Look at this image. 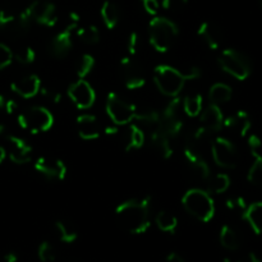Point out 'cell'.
Returning <instances> with one entry per match:
<instances>
[{
	"label": "cell",
	"instance_id": "obj_1",
	"mask_svg": "<svg viewBox=\"0 0 262 262\" xmlns=\"http://www.w3.org/2000/svg\"><path fill=\"white\" fill-rule=\"evenodd\" d=\"M151 199L148 196L128 200L115 209L118 223L130 234H143L150 228Z\"/></svg>",
	"mask_w": 262,
	"mask_h": 262
},
{
	"label": "cell",
	"instance_id": "obj_2",
	"mask_svg": "<svg viewBox=\"0 0 262 262\" xmlns=\"http://www.w3.org/2000/svg\"><path fill=\"white\" fill-rule=\"evenodd\" d=\"M182 205L194 219L207 223L214 217L215 202L210 192L200 188L189 189L182 197Z\"/></svg>",
	"mask_w": 262,
	"mask_h": 262
},
{
	"label": "cell",
	"instance_id": "obj_3",
	"mask_svg": "<svg viewBox=\"0 0 262 262\" xmlns=\"http://www.w3.org/2000/svg\"><path fill=\"white\" fill-rule=\"evenodd\" d=\"M150 42L156 51L166 53L178 37V26L166 17H154L148 25Z\"/></svg>",
	"mask_w": 262,
	"mask_h": 262
},
{
	"label": "cell",
	"instance_id": "obj_4",
	"mask_svg": "<svg viewBox=\"0 0 262 262\" xmlns=\"http://www.w3.org/2000/svg\"><path fill=\"white\" fill-rule=\"evenodd\" d=\"M154 82L163 95L168 97H177L183 90L186 79L181 71L166 64H161L154 72Z\"/></svg>",
	"mask_w": 262,
	"mask_h": 262
},
{
	"label": "cell",
	"instance_id": "obj_5",
	"mask_svg": "<svg viewBox=\"0 0 262 262\" xmlns=\"http://www.w3.org/2000/svg\"><path fill=\"white\" fill-rule=\"evenodd\" d=\"M220 68L228 74L239 81H245L251 76L252 66L247 56L235 49H227L220 54L219 59Z\"/></svg>",
	"mask_w": 262,
	"mask_h": 262
},
{
	"label": "cell",
	"instance_id": "obj_6",
	"mask_svg": "<svg viewBox=\"0 0 262 262\" xmlns=\"http://www.w3.org/2000/svg\"><path fill=\"white\" fill-rule=\"evenodd\" d=\"M18 124L23 129L36 135L50 129L54 124V117L46 107L32 106L18 115Z\"/></svg>",
	"mask_w": 262,
	"mask_h": 262
},
{
	"label": "cell",
	"instance_id": "obj_7",
	"mask_svg": "<svg viewBox=\"0 0 262 262\" xmlns=\"http://www.w3.org/2000/svg\"><path fill=\"white\" fill-rule=\"evenodd\" d=\"M138 107L127 102L115 92H110L106 99V113L115 125L129 124L136 118Z\"/></svg>",
	"mask_w": 262,
	"mask_h": 262
},
{
	"label": "cell",
	"instance_id": "obj_8",
	"mask_svg": "<svg viewBox=\"0 0 262 262\" xmlns=\"http://www.w3.org/2000/svg\"><path fill=\"white\" fill-rule=\"evenodd\" d=\"M212 158L215 164L223 169H234L238 164V152L234 143L228 138H215L211 145Z\"/></svg>",
	"mask_w": 262,
	"mask_h": 262
},
{
	"label": "cell",
	"instance_id": "obj_9",
	"mask_svg": "<svg viewBox=\"0 0 262 262\" xmlns=\"http://www.w3.org/2000/svg\"><path fill=\"white\" fill-rule=\"evenodd\" d=\"M120 76L128 90L142 89L146 83L142 67L130 56H125L120 60Z\"/></svg>",
	"mask_w": 262,
	"mask_h": 262
},
{
	"label": "cell",
	"instance_id": "obj_10",
	"mask_svg": "<svg viewBox=\"0 0 262 262\" xmlns=\"http://www.w3.org/2000/svg\"><path fill=\"white\" fill-rule=\"evenodd\" d=\"M68 96L76 107L79 110H86L94 105L96 100V94L91 84L84 79H77L69 86Z\"/></svg>",
	"mask_w": 262,
	"mask_h": 262
},
{
	"label": "cell",
	"instance_id": "obj_11",
	"mask_svg": "<svg viewBox=\"0 0 262 262\" xmlns=\"http://www.w3.org/2000/svg\"><path fill=\"white\" fill-rule=\"evenodd\" d=\"M31 18L35 22L40 25L53 27L58 22V15H56L55 5L51 3L45 2V0H35L30 7L27 8Z\"/></svg>",
	"mask_w": 262,
	"mask_h": 262
},
{
	"label": "cell",
	"instance_id": "obj_12",
	"mask_svg": "<svg viewBox=\"0 0 262 262\" xmlns=\"http://www.w3.org/2000/svg\"><path fill=\"white\" fill-rule=\"evenodd\" d=\"M35 169L46 178L63 181L67 177V166L60 159L51 156H41L35 161Z\"/></svg>",
	"mask_w": 262,
	"mask_h": 262
},
{
	"label": "cell",
	"instance_id": "obj_13",
	"mask_svg": "<svg viewBox=\"0 0 262 262\" xmlns=\"http://www.w3.org/2000/svg\"><path fill=\"white\" fill-rule=\"evenodd\" d=\"M8 142V152L9 159L14 164H27L31 161L32 156V147L26 142L23 138L17 137L14 135L5 136Z\"/></svg>",
	"mask_w": 262,
	"mask_h": 262
},
{
	"label": "cell",
	"instance_id": "obj_14",
	"mask_svg": "<svg viewBox=\"0 0 262 262\" xmlns=\"http://www.w3.org/2000/svg\"><path fill=\"white\" fill-rule=\"evenodd\" d=\"M184 159L187 161L189 171L192 177L197 181H209L210 178V168L209 164L205 161L200 151L193 148H184Z\"/></svg>",
	"mask_w": 262,
	"mask_h": 262
},
{
	"label": "cell",
	"instance_id": "obj_15",
	"mask_svg": "<svg viewBox=\"0 0 262 262\" xmlns=\"http://www.w3.org/2000/svg\"><path fill=\"white\" fill-rule=\"evenodd\" d=\"M224 125V115L220 110L219 105L210 104L200 114V127L207 133H214L220 130Z\"/></svg>",
	"mask_w": 262,
	"mask_h": 262
},
{
	"label": "cell",
	"instance_id": "obj_16",
	"mask_svg": "<svg viewBox=\"0 0 262 262\" xmlns=\"http://www.w3.org/2000/svg\"><path fill=\"white\" fill-rule=\"evenodd\" d=\"M78 28V25H71L64 28L61 32H59L55 37L53 38L50 43V53L55 58H64L72 49V36L74 31Z\"/></svg>",
	"mask_w": 262,
	"mask_h": 262
},
{
	"label": "cell",
	"instance_id": "obj_17",
	"mask_svg": "<svg viewBox=\"0 0 262 262\" xmlns=\"http://www.w3.org/2000/svg\"><path fill=\"white\" fill-rule=\"evenodd\" d=\"M10 89L18 96L23 97V99H31V97H35L40 92L41 81L36 74H28L23 78L12 82Z\"/></svg>",
	"mask_w": 262,
	"mask_h": 262
},
{
	"label": "cell",
	"instance_id": "obj_18",
	"mask_svg": "<svg viewBox=\"0 0 262 262\" xmlns=\"http://www.w3.org/2000/svg\"><path fill=\"white\" fill-rule=\"evenodd\" d=\"M77 130L82 140L94 141L100 137V128L97 118L91 114H82L77 118Z\"/></svg>",
	"mask_w": 262,
	"mask_h": 262
},
{
	"label": "cell",
	"instance_id": "obj_19",
	"mask_svg": "<svg viewBox=\"0 0 262 262\" xmlns=\"http://www.w3.org/2000/svg\"><path fill=\"white\" fill-rule=\"evenodd\" d=\"M200 37L206 42V45L209 46L212 50H216L222 46L223 43V31L216 23L210 22V20H206V22L202 23L199 27V31H197Z\"/></svg>",
	"mask_w": 262,
	"mask_h": 262
},
{
	"label": "cell",
	"instance_id": "obj_20",
	"mask_svg": "<svg viewBox=\"0 0 262 262\" xmlns=\"http://www.w3.org/2000/svg\"><path fill=\"white\" fill-rule=\"evenodd\" d=\"M251 125H252L251 124V118L245 110H238L237 113L224 119V127L232 132L237 133L241 137H245L247 135L248 130L251 129Z\"/></svg>",
	"mask_w": 262,
	"mask_h": 262
},
{
	"label": "cell",
	"instance_id": "obj_21",
	"mask_svg": "<svg viewBox=\"0 0 262 262\" xmlns=\"http://www.w3.org/2000/svg\"><path fill=\"white\" fill-rule=\"evenodd\" d=\"M171 142H173V140L156 125L155 129L151 133V143L155 147V150L160 154L161 158L169 159L173 155V145H171Z\"/></svg>",
	"mask_w": 262,
	"mask_h": 262
},
{
	"label": "cell",
	"instance_id": "obj_22",
	"mask_svg": "<svg viewBox=\"0 0 262 262\" xmlns=\"http://www.w3.org/2000/svg\"><path fill=\"white\" fill-rule=\"evenodd\" d=\"M243 219L248 223L251 229L257 235L262 234V201H257L246 207L242 215Z\"/></svg>",
	"mask_w": 262,
	"mask_h": 262
},
{
	"label": "cell",
	"instance_id": "obj_23",
	"mask_svg": "<svg viewBox=\"0 0 262 262\" xmlns=\"http://www.w3.org/2000/svg\"><path fill=\"white\" fill-rule=\"evenodd\" d=\"M54 227H55V232L61 242L73 243L78 238V232H77L76 227L68 220H58Z\"/></svg>",
	"mask_w": 262,
	"mask_h": 262
},
{
	"label": "cell",
	"instance_id": "obj_24",
	"mask_svg": "<svg viewBox=\"0 0 262 262\" xmlns=\"http://www.w3.org/2000/svg\"><path fill=\"white\" fill-rule=\"evenodd\" d=\"M232 87L225 83H215L209 91V99L211 104L220 105L229 101L232 99Z\"/></svg>",
	"mask_w": 262,
	"mask_h": 262
},
{
	"label": "cell",
	"instance_id": "obj_25",
	"mask_svg": "<svg viewBox=\"0 0 262 262\" xmlns=\"http://www.w3.org/2000/svg\"><path fill=\"white\" fill-rule=\"evenodd\" d=\"M100 13H101L102 22L106 26V28L113 30V28L117 27L118 22H119V9L114 3L109 2V0L104 2Z\"/></svg>",
	"mask_w": 262,
	"mask_h": 262
},
{
	"label": "cell",
	"instance_id": "obj_26",
	"mask_svg": "<svg viewBox=\"0 0 262 262\" xmlns=\"http://www.w3.org/2000/svg\"><path fill=\"white\" fill-rule=\"evenodd\" d=\"M220 243L227 250L237 251L241 246V238L232 227L224 225L220 230Z\"/></svg>",
	"mask_w": 262,
	"mask_h": 262
},
{
	"label": "cell",
	"instance_id": "obj_27",
	"mask_svg": "<svg viewBox=\"0 0 262 262\" xmlns=\"http://www.w3.org/2000/svg\"><path fill=\"white\" fill-rule=\"evenodd\" d=\"M182 109L188 117H199L202 112V96L200 94L188 95L182 101Z\"/></svg>",
	"mask_w": 262,
	"mask_h": 262
},
{
	"label": "cell",
	"instance_id": "obj_28",
	"mask_svg": "<svg viewBox=\"0 0 262 262\" xmlns=\"http://www.w3.org/2000/svg\"><path fill=\"white\" fill-rule=\"evenodd\" d=\"M156 225L161 232L165 233H174L176 232L177 227H178V219L176 215L170 214L168 211H160L156 215Z\"/></svg>",
	"mask_w": 262,
	"mask_h": 262
},
{
	"label": "cell",
	"instance_id": "obj_29",
	"mask_svg": "<svg viewBox=\"0 0 262 262\" xmlns=\"http://www.w3.org/2000/svg\"><path fill=\"white\" fill-rule=\"evenodd\" d=\"M143 143H145V133H143V130L138 125L132 124L129 128V133H128L125 151L129 152V151L138 150V148L142 147Z\"/></svg>",
	"mask_w": 262,
	"mask_h": 262
},
{
	"label": "cell",
	"instance_id": "obj_30",
	"mask_svg": "<svg viewBox=\"0 0 262 262\" xmlns=\"http://www.w3.org/2000/svg\"><path fill=\"white\" fill-rule=\"evenodd\" d=\"M229 187L230 178L227 174L219 173L216 174V176L212 177V178L211 177L209 178V187H207V188H209V192H211V193H224L225 191H228Z\"/></svg>",
	"mask_w": 262,
	"mask_h": 262
},
{
	"label": "cell",
	"instance_id": "obj_31",
	"mask_svg": "<svg viewBox=\"0 0 262 262\" xmlns=\"http://www.w3.org/2000/svg\"><path fill=\"white\" fill-rule=\"evenodd\" d=\"M77 36L82 42L87 43V45H95L100 41V31L96 26L77 28Z\"/></svg>",
	"mask_w": 262,
	"mask_h": 262
},
{
	"label": "cell",
	"instance_id": "obj_32",
	"mask_svg": "<svg viewBox=\"0 0 262 262\" xmlns=\"http://www.w3.org/2000/svg\"><path fill=\"white\" fill-rule=\"evenodd\" d=\"M95 67V59L94 56L90 55V54H83V55L79 58L78 63L76 67V74L79 79H84L90 73L92 72Z\"/></svg>",
	"mask_w": 262,
	"mask_h": 262
},
{
	"label": "cell",
	"instance_id": "obj_33",
	"mask_svg": "<svg viewBox=\"0 0 262 262\" xmlns=\"http://www.w3.org/2000/svg\"><path fill=\"white\" fill-rule=\"evenodd\" d=\"M160 117L161 115L154 109H137V114H136L135 119H137L138 122L147 125V127H150V125L151 127H156L160 122Z\"/></svg>",
	"mask_w": 262,
	"mask_h": 262
},
{
	"label": "cell",
	"instance_id": "obj_34",
	"mask_svg": "<svg viewBox=\"0 0 262 262\" xmlns=\"http://www.w3.org/2000/svg\"><path fill=\"white\" fill-rule=\"evenodd\" d=\"M247 178L253 186L262 187V155L255 156V161L248 170Z\"/></svg>",
	"mask_w": 262,
	"mask_h": 262
},
{
	"label": "cell",
	"instance_id": "obj_35",
	"mask_svg": "<svg viewBox=\"0 0 262 262\" xmlns=\"http://www.w3.org/2000/svg\"><path fill=\"white\" fill-rule=\"evenodd\" d=\"M36 53L32 48L30 46H26V48H20L19 50H17L15 53H13V59L18 61V63L23 64V66H27L35 61Z\"/></svg>",
	"mask_w": 262,
	"mask_h": 262
},
{
	"label": "cell",
	"instance_id": "obj_36",
	"mask_svg": "<svg viewBox=\"0 0 262 262\" xmlns=\"http://www.w3.org/2000/svg\"><path fill=\"white\" fill-rule=\"evenodd\" d=\"M37 255L41 262H54L56 258L55 250H54L53 245L49 242H42L38 246Z\"/></svg>",
	"mask_w": 262,
	"mask_h": 262
},
{
	"label": "cell",
	"instance_id": "obj_37",
	"mask_svg": "<svg viewBox=\"0 0 262 262\" xmlns=\"http://www.w3.org/2000/svg\"><path fill=\"white\" fill-rule=\"evenodd\" d=\"M13 61V51L5 43H0V71L10 66Z\"/></svg>",
	"mask_w": 262,
	"mask_h": 262
},
{
	"label": "cell",
	"instance_id": "obj_38",
	"mask_svg": "<svg viewBox=\"0 0 262 262\" xmlns=\"http://www.w3.org/2000/svg\"><path fill=\"white\" fill-rule=\"evenodd\" d=\"M248 146L251 148V152L253 156L262 155V141L258 136L251 135L248 138Z\"/></svg>",
	"mask_w": 262,
	"mask_h": 262
},
{
	"label": "cell",
	"instance_id": "obj_39",
	"mask_svg": "<svg viewBox=\"0 0 262 262\" xmlns=\"http://www.w3.org/2000/svg\"><path fill=\"white\" fill-rule=\"evenodd\" d=\"M188 0H163V8L171 12H178L187 5Z\"/></svg>",
	"mask_w": 262,
	"mask_h": 262
},
{
	"label": "cell",
	"instance_id": "obj_40",
	"mask_svg": "<svg viewBox=\"0 0 262 262\" xmlns=\"http://www.w3.org/2000/svg\"><path fill=\"white\" fill-rule=\"evenodd\" d=\"M15 20V15L7 9L0 10V28L5 30Z\"/></svg>",
	"mask_w": 262,
	"mask_h": 262
},
{
	"label": "cell",
	"instance_id": "obj_41",
	"mask_svg": "<svg viewBox=\"0 0 262 262\" xmlns=\"http://www.w3.org/2000/svg\"><path fill=\"white\" fill-rule=\"evenodd\" d=\"M140 36L137 32H132L128 37V53L130 55H136L140 49Z\"/></svg>",
	"mask_w": 262,
	"mask_h": 262
},
{
	"label": "cell",
	"instance_id": "obj_42",
	"mask_svg": "<svg viewBox=\"0 0 262 262\" xmlns=\"http://www.w3.org/2000/svg\"><path fill=\"white\" fill-rule=\"evenodd\" d=\"M143 5V9L146 10V13L150 15H156L160 9V4H159L158 0H140Z\"/></svg>",
	"mask_w": 262,
	"mask_h": 262
},
{
	"label": "cell",
	"instance_id": "obj_43",
	"mask_svg": "<svg viewBox=\"0 0 262 262\" xmlns=\"http://www.w3.org/2000/svg\"><path fill=\"white\" fill-rule=\"evenodd\" d=\"M40 92L43 95V96L46 97V99H49L50 101H53L54 104H59L61 100V95L59 94L56 90H53V89H48V87H41L40 89Z\"/></svg>",
	"mask_w": 262,
	"mask_h": 262
},
{
	"label": "cell",
	"instance_id": "obj_44",
	"mask_svg": "<svg viewBox=\"0 0 262 262\" xmlns=\"http://www.w3.org/2000/svg\"><path fill=\"white\" fill-rule=\"evenodd\" d=\"M227 207L230 210H242V211H245L247 205H246L243 197H233V199H229L227 201Z\"/></svg>",
	"mask_w": 262,
	"mask_h": 262
},
{
	"label": "cell",
	"instance_id": "obj_45",
	"mask_svg": "<svg viewBox=\"0 0 262 262\" xmlns=\"http://www.w3.org/2000/svg\"><path fill=\"white\" fill-rule=\"evenodd\" d=\"M181 73L186 81H193V79L201 77V71L197 67H189V68H186L184 71H181Z\"/></svg>",
	"mask_w": 262,
	"mask_h": 262
},
{
	"label": "cell",
	"instance_id": "obj_46",
	"mask_svg": "<svg viewBox=\"0 0 262 262\" xmlns=\"http://www.w3.org/2000/svg\"><path fill=\"white\" fill-rule=\"evenodd\" d=\"M17 109H18L17 102L12 99H8L7 104H5V106H4V112L7 113V114H13V113H14Z\"/></svg>",
	"mask_w": 262,
	"mask_h": 262
},
{
	"label": "cell",
	"instance_id": "obj_47",
	"mask_svg": "<svg viewBox=\"0 0 262 262\" xmlns=\"http://www.w3.org/2000/svg\"><path fill=\"white\" fill-rule=\"evenodd\" d=\"M237 262H261V260L253 252H248L245 256H242Z\"/></svg>",
	"mask_w": 262,
	"mask_h": 262
},
{
	"label": "cell",
	"instance_id": "obj_48",
	"mask_svg": "<svg viewBox=\"0 0 262 262\" xmlns=\"http://www.w3.org/2000/svg\"><path fill=\"white\" fill-rule=\"evenodd\" d=\"M165 262H184V260L178 255V253L173 252V253H170V255H168Z\"/></svg>",
	"mask_w": 262,
	"mask_h": 262
},
{
	"label": "cell",
	"instance_id": "obj_49",
	"mask_svg": "<svg viewBox=\"0 0 262 262\" xmlns=\"http://www.w3.org/2000/svg\"><path fill=\"white\" fill-rule=\"evenodd\" d=\"M4 261L5 262H17L18 261V256L15 252H8L7 255L4 256Z\"/></svg>",
	"mask_w": 262,
	"mask_h": 262
},
{
	"label": "cell",
	"instance_id": "obj_50",
	"mask_svg": "<svg viewBox=\"0 0 262 262\" xmlns=\"http://www.w3.org/2000/svg\"><path fill=\"white\" fill-rule=\"evenodd\" d=\"M69 19H71V22L73 23V25H78L79 20H81V15L76 12H71L69 13Z\"/></svg>",
	"mask_w": 262,
	"mask_h": 262
},
{
	"label": "cell",
	"instance_id": "obj_51",
	"mask_svg": "<svg viewBox=\"0 0 262 262\" xmlns=\"http://www.w3.org/2000/svg\"><path fill=\"white\" fill-rule=\"evenodd\" d=\"M105 133H106V135H117V133H118L117 125H115V127H106V129H105Z\"/></svg>",
	"mask_w": 262,
	"mask_h": 262
},
{
	"label": "cell",
	"instance_id": "obj_52",
	"mask_svg": "<svg viewBox=\"0 0 262 262\" xmlns=\"http://www.w3.org/2000/svg\"><path fill=\"white\" fill-rule=\"evenodd\" d=\"M7 97L4 96L3 94H0V110H4L5 104H7Z\"/></svg>",
	"mask_w": 262,
	"mask_h": 262
},
{
	"label": "cell",
	"instance_id": "obj_53",
	"mask_svg": "<svg viewBox=\"0 0 262 262\" xmlns=\"http://www.w3.org/2000/svg\"><path fill=\"white\" fill-rule=\"evenodd\" d=\"M5 156H7V151H5V148L3 146H0V164L4 161Z\"/></svg>",
	"mask_w": 262,
	"mask_h": 262
},
{
	"label": "cell",
	"instance_id": "obj_54",
	"mask_svg": "<svg viewBox=\"0 0 262 262\" xmlns=\"http://www.w3.org/2000/svg\"><path fill=\"white\" fill-rule=\"evenodd\" d=\"M8 135V129L7 127H5L4 124H0V136H3V137H5V136Z\"/></svg>",
	"mask_w": 262,
	"mask_h": 262
},
{
	"label": "cell",
	"instance_id": "obj_55",
	"mask_svg": "<svg viewBox=\"0 0 262 262\" xmlns=\"http://www.w3.org/2000/svg\"><path fill=\"white\" fill-rule=\"evenodd\" d=\"M224 262H230V261H229V260H225Z\"/></svg>",
	"mask_w": 262,
	"mask_h": 262
},
{
	"label": "cell",
	"instance_id": "obj_56",
	"mask_svg": "<svg viewBox=\"0 0 262 262\" xmlns=\"http://www.w3.org/2000/svg\"><path fill=\"white\" fill-rule=\"evenodd\" d=\"M261 7H262V0H261Z\"/></svg>",
	"mask_w": 262,
	"mask_h": 262
}]
</instances>
